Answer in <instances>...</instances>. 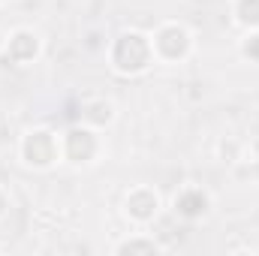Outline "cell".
Masks as SVG:
<instances>
[{"instance_id":"8fae6325","label":"cell","mask_w":259,"mask_h":256,"mask_svg":"<svg viewBox=\"0 0 259 256\" xmlns=\"http://www.w3.org/2000/svg\"><path fill=\"white\" fill-rule=\"evenodd\" d=\"M247 55H253V58H259V36H253V39L247 42Z\"/></svg>"},{"instance_id":"7a4b0ae2","label":"cell","mask_w":259,"mask_h":256,"mask_svg":"<svg viewBox=\"0 0 259 256\" xmlns=\"http://www.w3.org/2000/svg\"><path fill=\"white\" fill-rule=\"evenodd\" d=\"M27 157H30V163H49L52 157H55V145H52V139L46 136V133H36V136H30L27 139Z\"/></svg>"},{"instance_id":"6da1fadb","label":"cell","mask_w":259,"mask_h":256,"mask_svg":"<svg viewBox=\"0 0 259 256\" xmlns=\"http://www.w3.org/2000/svg\"><path fill=\"white\" fill-rule=\"evenodd\" d=\"M145 61H148V46L142 36L130 33L115 46V64L121 69H139V66H145Z\"/></svg>"},{"instance_id":"52a82bcc","label":"cell","mask_w":259,"mask_h":256,"mask_svg":"<svg viewBox=\"0 0 259 256\" xmlns=\"http://www.w3.org/2000/svg\"><path fill=\"white\" fill-rule=\"evenodd\" d=\"M178 208H181V214L193 217L199 211H205V196H202V193H184V196L178 199Z\"/></svg>"},{"instance_id":"ba28073f","label":"cell","mask_w":259,"mask_h":256,"mask_svg":"<svg viewBox=\"0 0 259 256\" xmlns=\"http://www.w3.org/2000/svg\"><path fill=\"white\" fill-rule=\"evenodd\" d=\"M241 18L244 21H259V0H241Z\"/></svg>"},{"instance_id":"3957f363","label":"cell","mask_w":259,"mask_h":256,"mask_svg":"<svg viewBox=\"0 0 259 256\" xmlns=\"http://www.w3.org/2000/svg\"><path fill=\"white\" fill-rule=\"evenodd\" d=\"M66 151H69L72 160H88V157L94 154V139H91L88 133L75 130V133H69V139H66Z\"/></svg>"},{"instance_id":"5b68a950","label":"cell","mask_w":259,"mask_h":256,"mask_svg":"<svg viewBox=\"0 0 259 256\" xmlns=\"http://www.w3.org/2000/svg\"><path fill=\"white\" fill-rule=\"evenodd\" d=\"M33 52H36V39L27 36V33H21L9 46V61H27V58H33Z\"/></svg>"},{"instance_id":"30bf717a","label":"cell","mask_w":259,"mask_h":256,"mask_svg":"<svg viewBox=\"0 0 259 256\" xmlns=\"http://www.w3.org/2000/svg\"><path fill=\"white\" fill-rule=\"evenodd\" d=\"M91 118H94V121H106V118H109V109H106V106H94V109H91Z\"/></svg>"},{"instance_id":"8992f818","label":"cell","mask_w":259,"mask_h":256,"mask_svg":"<svg viewBox=\"0 0 259 256\" xmlns=\"http://www.w3.org/2000/svg\"><path fill=\"white\" fill-rule=\"evenodd\" d=\"M154 208H157V199H154L151 193H133V196H130V211H133L136 217H148Z\"/></svg>"},{"instance_id":"277c9868","label":"cell","mask_w":259,"mask_h":256,"mask_svg":"<svg viewBox=\"0 0 259 256\" xmlns=\"http://www.w3.org/2000/svg\"><path fill=\"white\" fill-rule=\"evenodd\" d=\"M160 49H163L169 58L184 55V49H187V36H184V30H178V27L163 30V33H160Z\"/></svg>"},{"instance_id":"7c38bea8","label":"cell","mask_w":259,"mask_h":256,"mask_svg":"<svg viewBox=\"0 0 259 256\" xmlns=\"http://www.w3.org/2000/svg\"><path fill=\"white\" fill-rule=\"evenodd\" d=\"M0 211H3V199H0Z\"/></svg>"},{"instance_id":"9c48e42d","label":"cell","mask_w":259,"mask_h":256,"mask_svg":"<svg viewBox=\"0 0 259 256\" xmlns=\"http://www.w3.org/2000/svg\"><path fill=\"white\" fill-rule=\"evenodd\" d=\"M124 253H154V244H127Z\"/></svg>"}]
</instances>
